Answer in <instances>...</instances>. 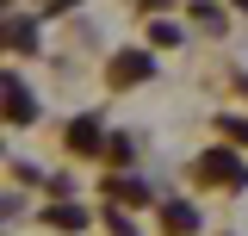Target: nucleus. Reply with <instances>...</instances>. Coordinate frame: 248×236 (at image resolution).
I'll return each mask as SVG.
<instances>
[{
    "label": "nucleus",
    "instance_id": "obj_1",
    "mask_svg": "<svg viewBox=\"0 0 248 236\" xmlns=\"http://www.w3.org/2000/svg\"><path fill=\"white\" fill-rule=\"evenodd\" d=\"M199 174H205V180H223V186H248V168H242L236 149H211V155L199 162Z\"/></svg>",
    "mask_w": 248,
    "mask_h": 236
},
{
    "label": "nucleus",
    "instance_id": "obj_2",
    "mask_svg": "<svg viewBox=\"0 0 248 236\" xmlns=\"http://www.w3.org/2000/svg\"><path fill=\"white\" fill-rule=\"evenodd\" d=\"M106 75H112V87H130V81H149L155 62L143 56V50H124V56H112V68H106Z\"/></svg>",
    "mask_w": 248,
    "mask_h": 236
},
{
    "label": "nucleus",
    "instance_id": "obj_3",
    "mask_svg": "<svg viewBox=\"0 0 248 236\" xmlns=\"http://www.w3.org/2000/svg\"><path fill=\"white\" fill-rule=\"evenodd\" d=\"M68 149H75V155H106V131H99V118H75V124H68Z\"/></svg>",
    "mask_w": 248,
    "mask_h": 236
},
{
    "label": "nucleus",
    "instance_id": "obj_4",
    "mask_svg": "<svg viewBox=\"0 0 248 236\" xmlns=\"http://www.w3.org/2000/svg\"><path fill=\"white\" fill-rule=\"evenodd\" d=\"M6 118H13V124H31V118H37V100L25 93L19 75H6Z\"/></svg>",
    "mask_w": 248,
    "mask_h": 236
},
{
    "label": "nucleus",
    "instance_id": "obj_5",
    "mask_svg": "<svg viewBox=\"0 0 248 236\" xmlns=\"http://www.w3.org/2000/svg\"><path fill=\"white\" fill-rule=\"evenodd\" d=\"M161 224H168V236H186V230H199V211L186 205V199H168L161 205Z\"/></svg>",
    "mask_w": 248,
    "mask_h": 236
},
{
    "label": "nucleus",
    "instance_id": "obj_6",
    "mask_svg": "<svg viewBox=\"0 0 248 236\" xmlns=\"http://www.w3.org/2000/svg\"><path fill=\"white\" fill-rule=\"evenodd\" d=\"M6 44H13V50H37V25L19 19V13H6Z\"/></svg>",
    "mask_w": 248,
    "mask_h": 236
},
{
    "label": "nucleus",
    "instance_id": "obj_7",
    "mask_svg": "<svg viewBox=\"0 0 248 236\" xmlns=\"http://www.w3.org/2000/svg\"><path fill=\"white\" fill-rule=\"evenodd\" d=\"M44 218H50L56 230H81V224H87V211H81V205H50Z\"/></svg>",
    "mask_w": 248,
    "mask_h": 236
},
{
    "label": "nucleus",
    "instance_id": "obj_8",
    "mask_svg": "<svg viewBox=\"0 0 248 236\" xmlns=\"http://www.w3.org/2000/svg\"><path fill=\"white\" fill-rule=\"evenodd\" d=\"M149 37L161 44V50H180V44H186V31L174 25V19H155V31H149Z\"/></svg>",
    "mask_w": 248,
    "mask_h": 236
},
{
    "label": "nucleus",
    "instance_id": "obj_9",
    "mask_svg": "<svg viewBox=\"0 0 248 236\" xmlns=\"http://www.w3.org/2000/svg\"><path fill=\"white\" fill-rule=\"evenodd\" d=\"M199 25H205V31H211V37H223V13H217V6H211V0H199Z\"/></svg>",
    "mask_w": 248,
    "mask_h": 236
},
{
    "label": "nucleus",
    "instance_id": "obj_10",
    "mask_svg": "<svg viewBox=\"0 0 248 236\" xmlns=\"http://www.w3.org/2000/svg\"><path fill=\"white\" fill-rule=\"evenodd\" d=\"M217 131H223V137H236V143H248V118H217Z\"/></svg>",
    "mask_w": 248,
    "mask_h": 236
},
{
    "label": "nucleus",
    "instance_id": "obj_11",
    "mask_svg": "<svg viewBox=\"0 0 248 236\" xmlns=\"http://www.w3.org/2000/svg\"><path fill=\"white\" fill-rule=\"evenodd\" d=\"M106 224H112L118 236H137V230H130V218H124V211H106Z\"/></svg>",
    "mask_w": 248,
    "mask_h": 236
},
{
    "label": "nucleus",
    "instance_id": "obj_12",
    "mask_svg": "<svg viewBox=\"0 0 248 236\" xmlns=\"http://www.w3.org/2000/svg\"><path fill=\"white\" fill-rule=\"evenodd\" d=\"M236 87H242V93H248V75H236Z\"/></svg>",
    "mask_w": 248,
    "mask_h": 236
},
{
    "label": "nucleus",
    "instance_id": "obj_13",
    "mask_svg": "<svg viewBox=\"0 0 248 236\" xmlns=\"http://www.w3.org/2000/svg\"><path fill=\"white\" fill-rule=\"evenodd\" d=\"M236 6H242V13H248V0H236Z\"/></svg>",
    "mask_w": 248,
    "mask_h": 236
}]
</instances>
